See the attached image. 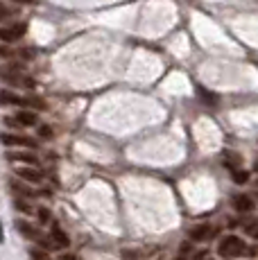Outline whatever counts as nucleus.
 Wrapping results in <instances>:
<instances>
[{
    "label": "nucleus",
    "mask_w": 258,
    "mask_h": 260,
    "mask_svg": "<svg viewBox=\"0 0 258 260\" xmlns=\"http://www.w3.org/2000/svg\"><path fill=\"white\" fill-rule=\"evenodd\" d=\"M0 79L7 82L9 86H21V88H34V79L23 71L18 63H5L0 66Z\"/></svg>",
    "instance_id": "1"
},
{
    "label": "nucleus",
    "mask_w": 258,
    "mask_h": 260,
    "mask_svg": "<svg viewBox=\"0 0 258 260\" xmlns=\"http://www.w3.org/2000/svg\"><path fill=\"white\" fill-rule=\"evenodd\" d=\"M245 240L240 236H224L217 244V253L222 258H238V256H245Z\"/></svg>",
    "instance_id": "2"
},
{
    "label": "nucleus",
    "mask_w": 258,
    "mask_h": 260,
    "mask_svg": "<svg viewBox=\"0 0 258 260\" xmlns=\"http://www.w3.org/2000/svg\"><path fill=\"white\" fill-rule=\"evenodd\" d=\"M0 143L7 145V147H25V149H37V141L27 136H18V134H0Z\"/></svg>",
    "instance_id": "3"
},
{
    "label": "nucleus",
    "mask_w": 258,
    "mask_h": 260,
    "mask_svg": "<svg viewBox=\"0 0 258 260\" xmlns=\"http://www.w3.org/2000/svg\"><path fill=\"white\" fill-rule=\"evenodd\" d=\"M25 29H27V25H25V23L5 25V27H0V41H5V43H14V41H18V39H23Z\"/></svg>",
    "instance_id": "4"
},
{
    "label": "nucleus",
    "mask_w": 258,
    "mask_h": 260,
    "mask_svg": "<svg viewBox=\"0 0 258 260\" xmlns=\"http://www.w3.org/2000/svg\"><path fill=\"white\" fill-rule=\"evenodd\" d=\"M14 172H16V177L23 179L25 183H41L43 181V174L34 166H18Z\"/></svg>",
    "instance_id": "5"
},
{
    "label": "nucleus",
    "mask_w": 258,
    "mask_h": 260,
    "mask_svg": "<svg viewBox=\"0 0 258 260\" xmlns=\"http://www.w3.org/2000/svg\"><path fill=\"white\" fill-rule=\"evenodd\" d=\"M16 229L21 231L23 238H25V240H32V242H37V240L43 236V233H39V229L34 226V224H29L27 219H16Z\"/></svg>",
    "instance_id": "6"
},
{
    "label": "nucleus",
    "mask_w": 258,
    "mask_h": 260,
    "mask_svg": "<svg viewBox=\"0 0 258 260\" xmlns=\"http://www.w3.org/2000/svg\"><path fill=\"white\" fill-rule=\"evenodd\" d=\"M254 206L256 204H254V199H251L249 194H236V197H233V208H236L238 213H242V215L251 213L254 211Z\"/></svg>",
    "instance_id": "7"
},
{
    "label": "nucleus",
    "mask_w": 258,
    "mask_h": 260,
    "mask_svg": "<svg viewBox=\"0 0 258 260\" xmlns=\"http://www.w3.org/2000/svg\"><path fill=\"white\" fill-rule=\"evenodd\" d=\"M7 158L14 163H23V166H34V168H37V163H39V158L34 156L32 152H9Z\"/></svg>",
    "instance_id": "8"
},
{
    "label": "nucleus",
    "mask_w": 258,
    "mask_h": 260,
    "mask_svg": "<svg viewBox=\"0 0 258 260\" xmlns=\"http://www.w3.org/2000/svg\"><path fill=\"white\" fill-rule=\"evenodd\" d=\"M50 240H52V244H54V247H59V249H66L68 244H71V238H68L66 233H63V229L59 226V224H52Z\"/></svg>",
    "instance_id": "9"
},
{
    "label": "nucleus",
    "mask_w": 258,
    "mask_h": 260,
    "mask_svg": "<svg viewBox=\"0 0 258 260\" xmlns=\"http://www.w3.org/2000/svg\"><path fill=\"white\" fill-rule=\"evenodd\" d=\"M16 120L21 127H34V124H39V116L32 109H21V111L16 113Z\"/></svg>",
    "instance_id": "10"
},
{
    "label": "nucleus",
    "mask_w": 258,
    "mask_h": 260,
    "mask_svg": "<svg viewBox=\"0 0 258 260\" xmlns=\"http://www.w3.org/2000/svg\"><path fill=\"white\" fill-rule=\"evenodd\" d=\"M9 188H12V192L16 194V197H23V199L34 197L32 188H29L25 181H18V179H12V181H9Z\"/></svg>",
    "instance_id": "11"
},
{
    "label": "nucleus",
    "mask_w": 258,
    "mask_h": 260,
    "mask_svg": "<svg viewBox=\"0 0 258 260\" xmlns=\"http://www.w3.org/2000/svg\"><path fill=\"white\" fill-rule=\"evenodd\" d=\"M23 100L21 95H16L14 91H7V88H3L0 91V104H12V107H23Z\"/></svg>",
    "instance_id": "12"
},
{
    "label": "nucleus",
    "mask_w": 258,
    "mask_h": 260,
    "mask_svg": "<svg viewBox=\"0 0 258 260\" xmlns=\"http://www.w3.org/2000/svg\"><path fill=\"white\" fill-rule=\"evenodd\" d=\"M208 238H211V226L208 224L190 229V240H195V242H202V240H208Z\"/></svg>",
    "instance_id": "13"
},
{
    "label": "nucleus",
    "mask_w": 258,
    "mask_h": 260,
    "mask_svg": "<svg viewBox=\"0 0 258 260\" xmlns=\"http://www.w3.org/2000/svg\"><path fill=\"white\" fill-rule=\"evenodd\" d=\"M224 166L231 168V170H238L240 168V156H238L236 152H227L224 154Z\"/></svg>",
    "instance_id": "14"
},
{
    "label": "nucleus",
    "mask_w": 258,
    "mask_h": 260,
    "mask_svg": "<svg viewBox=\"0 0 258 260\" xmlns=\"http://www.w3.org/2000/svg\"><path fill=\"white\" fill-rule=\"evenodd\" d=\"M27 253H29V258H32V260H48V258H50V253H48L46 249H41V247L27 249Z\"/></svg>",
    "instance_id": "15"
},
{
    "label": "nucleus",
    "mask_w": 258,
    "mask_h": 260,
    "mask_svg": "<svg viewBox=\"0 0 258 260\" xmlns=\"http://www.w3.org/2000/svg\"><path fill=\"white\" fill-rule=\"evenodd\" d=\"M231 174H233V181L236 183H247L249 181V172H247V170H242V168H238V170H231Z\"/></svg>",
    "instance_id": "16"
},
{
    "label": "nucleus",
    "mask_w": 258,
    "mask_h": 260,
    "mask_svg": "<svg viewBox=\"0 0 258 260\" xmlns=\"http://www.w3.org/2000/svg\"><path fill=\"white\" fill-rule=\"evenodd\" d=\"M14 206H16L21 213H29V211H32L29 202H27V199H23V197H16V199H14Z\"/></svg>",
    "instance_id": "17"
},
{
    "label": "nucleus",
    "mask_w": 258,
    "mask_h": 260,
    "mask_svg": "<svg viewBox=\"0 0 258 260\" xmlns=\"http://www.w3.org/2000/svg\"><path fill=\"white\" fill-rule=\"evenodd\" d=\"M37 215H39V222H41V224H48V222H50V211H48L46 206L37 208Z\"/></svg>",
    "instance_id": "18"
},
{
    "label": "nucleus",
    "mask_w": 258,
    "mask_h": 260,
    "mask_svg": "<svg viewBox=\"0 0 258 260\" xmlns=\"http://www.w3.org/2000/svg\"><path fill=\"white\" fill-rule=\"evenodd\" d=\"M39 136H41V138H46V141H50V138L54 136L52 127H48V124H41V127H39Z\"/></svg>",
    "instance_id": "19"
},
{
    "label": "nucleus",
    "mask_w": 258,
    "mask_h": 260,
    "mask_svg": "<svg viewBox=\"0 0 258 260\" xmlns=\"http://www.w3.org/2000/svg\"><path fill=\"white\" fill-rule=\"evenodd\" d=\"M200 95H202V98H204V102H211V104H215V102H217V98H215V95H213V93H206L204 88H200Z\"/></svg>",
    "instance_id": "20"
},
{
    "label": "nucleus",
    "mask_w": 258,
    "mask_h": 260,
    "mask_svg": "<svg viewBox=\"0 0 258 260\" xmlns=\"http://www.w3.org/2000/svg\"><path fill=\"white\" fill-rule=\"evenodd\" d=\"M9 16H12V9H9V7H5V5L0 3V21H7Z\"/></svg>",
    "instance_id": "21"
},
{
    "label": "nucleus",
    "mask_w": 258,
    "mask_h": 260,
    "mask_svg": "<svg viewBox=\"0 0 258 260\" xmlns=\"http://www.w3.org/2000/svg\"><path fill=\"white\" fill-rule=\"evenodd\" d=\"M14 57V52L9 50V46H0V59H9Z\"/></svg>",
    "instance_id": "22"
},
{
    "label": "nucleus",
    "mask_w": 258,
    "mask_h": 260,
    "mask_svg": "<svg viewBox=\"0 0 258 260\" xmlns=\"http://www.w3.org/2000/svg\"><path fill=\"white\" fill-rule=\"evenodd\" d=\"M5 124H7V127H12V129H18V127H21L16 118H5Z\"/></svg>",
    "instance_id": "23"
},
{
    "label": "nucleus",
    "mask_w": 258,
    "mask_h": 260,
    "mask_svg": "<svg viewBox=\"0 0 258 260\" xmlns=\"http://www.w3.org/2000/svg\"><path fill=\"white\" fill-rule=\"evenodd\" d=\"M245 256L256 258V256H258V247H247V249H245Z\"/></svg>",
    "instance_id": "24"
},
{
    "label": "nucleus",
    "mask_w": 258,
    "mask_h": 260,
    "mask_svg": "<svg viewBox=\"0 0 258 260\" xmlns=\"http://www.w3.org/2000/svg\"><path fill=\"white\" fill-rule=\"evenodd\" d=\"M18 54H21L23 59H32V57H34V50H27V48H25V50H21Z\"/></svg>",
    "instance_id": "25"
},
{
    "label": "nucleus",
    "mask_w": 258,
    "mask_h": 260,
    "mask_svg": "<svg viewBox=\"0 0 258 260\" xmlns=\"http://www.w3.org/2000/svg\"><path fill=\"white\" fill-rule=\"evenodd\" d=\"M188 249H190V251H192V247H190V244H188V242H183V244H181V253H188Z\"/></svg>",
    "instance_id": "26"
},
{
    "label": "nucleus",
    "mask_w": 258,
    "mask_h": 260,
    "mask_svg": "<svg viewBox=\"0 0 258 260\" xmlns=\"http://www.w3.org/2000/svg\"><path fill=\"white\" fill-rule=\"evenodd\" d=\"M61 260H77L75 256H61Z\"/></svg>",
    "instance_id": "27"
},
{
    "label": "nucleus",
    "mask_w": 258,
    "mask_h": 260,
    "mask_svg": "<svg viewBox=\"0 0 258 260\" xmlns=\"http://www.w3.org/2000/svg\"><path fill=\"white\" fill-rule=\"evenodd\" d=\"M5 240V236H3V224H0V242H3Z\"/></svg>",
    "instance_id": "28"
},
{
    "label": "nucleus",
    "mask_w": 258,
    "mask_h": 260,
    "mask_svg": "<svg viewBox=\"0 0 258 260\" xmlns=\"http://www.w3.org/2000/svg\"><path fill=\"white\" fill-rule=\"evenodd\" d=\"M14 3H23V5H25V3H32V0H14Z\"/></svg>",
    "instance_id": "29"
},
{
    "label": "nucleus",
    "mask_w": 258,
    "mask_h": 260,
    "mask_svg": "<svg viewBox=\"0 0 258 260\" xmlns=\"http://www.w3.org/2000/svg\"><path fill=\"white\" fill-rule=\"evenodd\" d=\"M254 238H256V240H258V229H256V231H254Z\"/></svg>",
    "instance_id": "30"
},
{
    "label": "nucleus",
    "mask_w": 258,
    "mask_h": 260,
    "mask_svg": "<svg viewBox=\"0 0 258 260\" xmlns=\"http://www.w3.org/2000/svg\"><path fill=\"white\" fill-rule=\"evenodd\" d=\"M177 260H186V258H177Z\"/></svg>",
    "instance_id": "31"
}]
</instances>
